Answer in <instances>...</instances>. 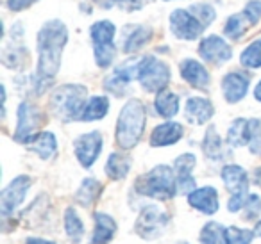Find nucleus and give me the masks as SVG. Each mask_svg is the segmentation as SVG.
<instances>
[{
    "label": "nucleus",
    "mask_w": 261,
    "mask_h": 244,
    "mask_svg": "<svg viewBox=\"0 0 261 244\" xmlns=\"http://www.w3.org/2000/svg\"><path fill=\"white\" fill-rule=\"evenodd\" d=\"M68 40L66 27L59 20H50L41 27L38 34V50H40V63H38V79L36 93L41 95L52 84L56 73L61 65V52Z\"/></svg>",
    "instance_id": "obj_1"
},
{
    "label": "nucleus",
    "mask_w": 261,
    "mask_h": 244,
    "mask_svg": "<svg viewBox=\"0 0 261 244\" xmlns=\"http://www.w3.org/2000/svg\"><path fill=\"white\" fill-rule=\"evenodd\" d=\"M147 112L145 105L138 98H133L123 105L116 123V143L123 150H130L140 143L145 132Z\"/></svg>",
    "instance_id": "obj_2"
},
{
    "label": "nucleus",
    "mask_w": 261,
    "mask_h": 244,
    "mask_svg": "<svg viewBox=\"0 0 261 244\" xmlns=\"http://www.w3.org/2000/svg\"><path fill=\"white\" fill-rule=\"evenodd\" d=\"M135 189L142 196L156 198V200H170L177 194V178L175 171L168 166L161 164L152 168L149 173L142 175L135 184Z\"/></svg>",
    "instance_id": "obj_3"
},
{
    "label": "nucleus",
    "mask_w": 261,
    "mask_h": 244,
    "mask_svg": "<svg viewBox=\"0 0 261 244\" xmlns=\"http://www.w3.org/2000/svg\"><path fill=\"white\" fill-rule=\"evenodd\" d=\"M88 89L81 84H65L59 86L50 97V109L63 121L81 119L83 109L86 105Z\"/></svg>",
    "instance_id": "obj_4"
},
{
    "label": "nucleus",
    "mask_w": 261,
    "mask_h": 244,
    "mask_svg": "<svg viewBox=\"0 0 261 244\" xmlns=\"http://www.w3.org/2000/svg\"><path fill=\"white\" fill-rule=\"evenodd\" d=\"M170 68L154 55H145L138 63L136 79L140 80L142 87L147 93H160L170 82Z\"/></svg>",
    "instance_id": "obj_5"
},
{
    "label": "nucleus",
    "mask_w": 261,
    "mask_h": 244,
    "mask_svg": "<svg viewBox=\"0 0 261 244\" xmlns=\"http://www.w3.org/2000/svg\"><path fill=\"white\" fill-rule=\"evenodd\" d=\"M115 33L116 27L108 20H102L91 25L90 34L93 40V48H95V61L100 68H109L115 59Z\"/></svg>",
    "instance_id": "obj_6"
},
{
    "label": "nucleus",
    "mask_w": 261,
    "mask_h": 244,
    "mask_svg": "<svg viewBox=\"0 0 261 244\" xmlns=\"http://www.w3.org/2000/svg\"><path fill=\"white\" fill-rule=\"evenodd\" d=\"M168 221L170 218L163 208L158 205H145L136 221V233L143 239H156L167 228Z\"/></svg>",
    "instance_id": "obj_7"
},
{
    "label": "nucleus",
    "mask_w": 261,
    "mask_h": 244,
    "mask_svg": "<svg viewBox=\"0 0 261 244\" xmlns=\"http://www.w3.org/2000/svg\"><path fill=\"white\" fill-rule=\"evenodd\" d=\"M41 119H43V114L33 102H22L18 107V127H16L15 132L16 143L29 144L38 136Z\"/></svg>",
    "instance_id": "obj_8"
},
{
    "label": "nucleus",
    "mask_w": 261,
    "mask_h": 244,
    "mask_svg": "<svg viewBox=\"0 0 261 244\" xmlns=\"http://www.w3.org/2000/svg\"><path fill=\"white\" fill-rule=\"evenodd\" d=\"M170 29L179 40L193 41L204 33L206 25L190 9H175L170 15Z\"/></svg>",
    "instance_id": "obj_9"
},
{
    "label": "nucleus",
    "mask_w": 261,
    "mask_h": 244,
    "mask_svg": "<svg viewBox=\"0 0 261 244\" xmlns=\"http://www.w3.org/2000/svg\"><path fill=\"white\" fill-rule=\"evenodd\" d=\"M31 187V178L25 175H20L2 191L0 194V212L4 218L11 216L18 208V205L25 200V194Z\"/></svg>",
    "instance_id": "obj_10"
},
{
    "label": "nucleus",
    "mask_w": 261,
    "mask_h": 244,
    "mask_svg": "<svg viewBox=\"0 0 261 244\" xmlns=\"http://www.w3.org/2000/svg\"><path fill=\"white\" fill-rule=\"evenodd\" d=\"M102 150V136L100 132H90L83 134L73 141V151L75 157L84 168H91L95 161H97L98 154Z\"/></svg>",
    "instance_id": "obj_11"
},
{
    "label": "nucleus",
    "mask_w": 261,
    "mask_h": 244,
    "mask_svg": "<svg viewBox=\"0 0 261 244\" xmlns=\"http://www.w3.org/2000/svg\"><path fill=\"white\" fill-rule=\"evenodd\" d=\"M199 54L204 61L211 63V65H222V63L229 61L232 57V50L225 40L220 36H207L200 41L199 45Z\"/></svg>",
    "instance_id": "obj_12"
},
{
    "label": "nucleus",
    "mask_w": 261,
    "mask_h": 244,
    "mask_svg": "<svg viewBox=\"0 0 261 244\" xmlns=\"http://www.w3.org/2000/svg\"><path fill=\"white\" fill-rule=\"evenodd\" d=\"M138 63L140 61H129L123 63L122 66L115 68V72L104 80V87L109 93L116 95V97H123L125 87L130 84V80L135 79L138 73Z\"/></svg>",
    "instance_id": "obj_13"
},
{
    "label": "nucleus",
    "mask_w": 261,
    "mask_h": 244,
    "mask_svg": "<svg viewBox=\"0 0 261 244\" xmlns=\"http://www.w3.org/2000/svg\"><path fill=\"white\" fill-rule=\"evenodd\" d=\"M195 155L193 154H182L174 161V171L175 178H177V193L186 194L195 191V180L192 176V171L195 168Z\"/></svg>",
    "instance_id": "obj_14"
},
{
    "label": "nucleus",
    "mask_w": 261,
    "mask_h": 244,
    "mask_svg": "<svg viewBox=\"0 0 261 244\" xmlns=\"http://www.w3.org/2000/svg\"><path fill=\"white\" fill-rule=\"evenodd\" d=\"M215 114V107L207 98L202 97H192L186 100L185 116L192 125H204L210 121Z\"/></svg>",
    "instance_id": "obj_15"
},
{
    "label": "nucleus",
    "mask_w": 261,
    "mask_h": 244,
    "mask_svg": "<svg viewBox=\"0 0 261 244\" xmlns=\"http://www.w3.org/2000/svg\"><path fill=\"white\" fill-rule=\"evenodd\" d=\"M222 89H224V97L229 104H236L247 95L249 89V77L243 75L242 72H231L224 77L222 80Z\"/></svg>",
    "instance_id": "obj_16"
},
{
    "label": "nucleus",
    "mask_w": 261,
    "mask_h": 244,
    "mask_svg": "<svg viewBox=\"0 0 261 244\" xmlns=\"http://www.w3.org/2000/svg\"><path fill=\"white\" fill-rule=\"evenodd\" d=\"M188 203L204 214H215L218 210V193L215 187H200L188 194Z\"/></svg>",
    "instance_id": "obj_17"
},
{
    "label": "nucleus",
    "mask_w": 261,
    "mask_h": 244,
    "mask_svg": "<svg viewBox=\"0 0 261 244\" xmlns=\"http://www.w3.org/2000/svg\"><path fill=\"white\" fill-rule=\"evenodd\" d=\"M222 180H224L227 191H231V194L249 193V178H247V171L242 166L227 164L222 169Z\"/></svg>",
    "instance_id": "obj_18"
},
{
    "label": "nucleus",
    "mask_w": 261,
    "mask_h": 244,
    "mask_svg": "<svg viewBox=\"0 0 261 244\" xmlns=\"http://www.w3.org/2000/svg\"><path fill=\"white\" fill-rule=\"evenodd\" d=\"M181 75L190 86L197 87V89H206L210 86V73L195 59H186L181 63Z\"/></svg>",
    "instance_id": "obj_19"
},
{
    "label": "nucleus",
    "mask_w": 261,
    "mask_h": 244,
    "mask_svg": "<svg viewBox=\"0 0 261 244\" xmlns=\"http://www.w3.org/2000/svg\"><path fill=\"white\" fill-rule=\"evenodd\" d=\"M182 125L175 121H167L158 125L152 130L150 136V144L152 146H168V144H175L182 137Z\"/></svg>",
    "instance_id": "obj_20"
},
{
    "label": "nucleus",
    "mask_w": 261,
    "mask_h": 244,
    "mask_svg": "<svg viewBox=\"0 0 261 244\" xmlns=\"http://www.w3.org/2000/svg\"><path fill=\"white\" fill-rule=\"evenodd\" d=\"M115 232H116L115 219L111 216L104 214V212H97L95 214V230H93V237H91V244H108L115 237Z\"/></svg>",
    "instance_id": "obj_21"
},
{
    "label": "nucleus",
    "mask_w": 261,
    "mask_h": 244,
    "mask_svg": "<svg viewBox=\"0 0 261 244\" xmlns=\"http://www.w3.org/2000/svg\"><path fill=\"white\" fill-rule=\"evenodd\" d=\"M29 150H33L38 157H41L43 161L54 157V154L58 151V141L52 132H40L33 141L29 143Z\"/></svg>",
    "instance_id": "obj_22"
},
{
    "label": "nucleus",
    "mask_w": 261,
    "mask_h": 244,
    "mask_svg": "<svg viewBox=\"0 0 261 244\" xmlns=\"http://www.w3.org/2000/svg\"><path fill=\"white\" fill-rule=\"evenodd\" d=\"M150 38H152V29L150 27H133L129 36H125V40H123V52L125 54H135L143 45L149 43Z\"/></svg>",
    "instance_id": "obj_23"
},
{
    "label": "nucleus",
    "mask_w": 261,
    "mask_h": 244,
    "mask_svg": "<svg viewBox=\"0 0 261 244\" xmlns=\"http://www.w3.org/2000/svg\"><path fill=\"white\" fill-rule=\"evenodd\" d=\"M130 171V157L125 154H111L106 162V173L109 178L113 180H122Z\"/></svg>",
    "instance_id": "obj_24"
},
{
    "label": "nucleus",
    "mask_w": 261,
    "mask_h": 244,
    "mask_svg": "<svg viewBox=\"0 0 261 244\" xmlns=\"http://www.w3.org/2000/svg\"><path fill=\"white\" fill-rule=\"evenodd\" d=\"M249 137H250L249 119H243V118L234 119L227 130V144H231L234 148L245 146V144H249Z\"/></svg>",
    "instance_id": "obj_25"
},
{
    "label": "nucleus",
    "mask_w": 261,
    "mask_h": 244,
    "mask_svg": "<svg viewBox=\"0 0 261 244\" xmlns=\"http://www.w3.org/2000/svg\"><path fill=\"white\" fill-rule=\"evenodd\" d=\"M154 107L156 112L163 118H172V116L177 114L179 111V97L172 91H160L154 100Z\"/></svg>",
    "instance_id": "obj_26"
},
{
    "label": "nucleus",
    "mask_w": 261,
    "mask_h": 244,
    "mask_svg": "<svg viewBox=\"0 0 261 244\" xmlns=\"http://www.w3.org/2000/svg\"><path fill=\"white\" fill-rule=\"evenodd\" d=\"M109 109V100L106 97H91L86 102L83 109V114H81L79 121H95V119H100L108 114Z\"/></svg>",
    "instance_id": "obj_27"
},
{
    "label": "nucleus",
    "mask_w": 261,
    "mask_h": 244,
    "mask_svg": "<svg viewBox=\"0 0 261 244\" xmlns=\"http://www.w3.org/2000/svg\"><path fill=\"white\" fill-rule=\"evenodd\" d=\"M100 191H102V186L98 180L86 178V180H83L79 191L75 193V201L79 205H83V207H90V205L100 196Z\"/></svg>",
    "instance_id": "obj_28"
},
{
    "label": "nucleus",
    "mask_w": 261,
    "mask_h": 244,
    "mask_svg": "<svg viewBox=\"0 0 261 244\" xmlns=\"http://www.w3.org/2000/svg\"><path fill=\"white\" fill-rule=\"evenodd\" d=\"M202 150L206 154V157L213 159V161H220L224 157V150H222V139L218 136L217 129L215 127H210L204 136V141H202Z\"/></svg>",
    "instance_id": "obj_29"
},
{
    "label": "nucleus",
    "mask_w": 261,
    "mask_h": 244,
    "mask_svg": "<svg viewBox=\"0 0 261 244\" xmlns=\"http://www.w3.org/2000/svg\"><path fill=\"white\" fill-rule=\"evenodd\" d=\"M65 230L66 235L72 239V242H79L84 235V225L79 216H77L75 208L72 207H68L65 210Z\"/></svg>",
    "instance_id": "obj_30"
},
{
    "label": "nucleus",
    "mask_w": 261,
    "mask_h": 244,
    "mask_svg": "<svg viewBox=\"0 0 261 244\" xmlns=\"http://www.w3.org/2000/svg\"><path fill=\"white\" fill-rule=\"evenodd\" d=\"M200 242L202 244H227L225 242V226L220 223H207L200 230Z\"/></svg>",
    "instance_id": "obj_31"
},
{
    "label": "nucleus",
    "mask_w": 261,
    "mask_h": 244,
    "mask_svg": "<svg viewBox=\"0 0 261 244\" xmlns=\"http://www.w3.org/2000/svg\"><path fill=\"white\" fill-rule=\"evenodd\" d=\"M247 23H250V22L245 16V13H236V15H232L231 18L227 20V23H225V29H224L225 36L231 38V40H240V38L245 34Z\"/></svg>",
    "instance_id": "obj_32"
},
{
    "label": "nucleus",
    "mask_w": 261,
    "mask_h": 244,
    "mask_svg": "<svg viewBox=\"0 0 261 244\" xmlns=\"http://www.w3.org/2000/svg\"><path fill=\"white\" fill-rule=\"evenodd\" d=\"M240 63H242V66L250 68V70L261 68V40L252 41V43L242 52Z\"/></svg>",
    "instance_id": "obj_33"
},
{
    "label": "nucleus",
    "mask_w": 261,
    "mask_h": 244,
    "mask_svg": "<svg viewBox=\"0 0 261 244\" xmlns=\"http://www.w3.org/2000/svg\"><path fill=\"white\" fill-rule=\"evenodd\" d=\"M254 237V232L243 228H236V226H229L225 228V242L227 244H250Z\"/></svg>",
    "instance_id": "obj_34"
},
{
    "label": "nucleus",
    "mask_w": 261,
    "mask_h": 244,
    "mask_svg": "<svg viewBox=\"0 0 261 244\" xmlns=\"http://www.w3.org/2000/svg\"><path fill=\"white\" fill-rule=\"evenodd\" d=\"M250 125V137H249V150L254 155L261 157V119H249Z\"/></svg>",
    "instance_id": "obj_35"
},
{
    "label": "nucleus",
    "mask_w": 261,
    "mask_h": 244,
    "mask_svg": "<svg viewBox=\"0 0 261 244\" xmlns=\"http://www.w3.org/2000/svg\"><path fill=\"white\" fill-rule=\"evenodd\" d=\"M242 210H243V218L245 219H249V221L256 219L261 212V198L257 196V194H249L245 203H243Z\"/></svg>",
    "instance_id": "obj_36"
},
{
    "label": "nucleus",
    "mask_w": 261,
    "mask_h": 244,
    "mask_svg": "<svg viewBox=\"0 0 261 244\" xmlns=\"http://www.w3.org/2000/svg\"><path fill=\"white\" fill-rule=\"evenodd\" d=\"M190 11H192L193 15H195L206 27L210 25L215 18H217V13H215V9L211 8L210 4H195V6H192V8H190Z\"/></svg>",
    "instance_id": "obj_37"
},
{
    "label": "nucleus",
    "mask_w": 261,
    "mask_h": 244,
    "mask_svg": "<svg viewBox=\"0 0 261 244\" xmlns=\"http://www.w3.org/2000/svg\"><path fill=\"white\" fill-rule=\"evenodd\" d=\"M149 0H109V4L123 9V11H140Z\"/></svg>",
    "instance_id": "obj_38"
},
{
    "label": "nucleus",
    "mask_w": 261,
    "mask_h": 244,
    "mask_svg": "<svg viewBox=\"0 0 261 244\" xmlns=\"http://www.w3.org/2000/svg\"><path fill=\"white\" fill-rule=\"evenodd\" d=\"M243 13H245V16L249 18L250 25L257 23L261 18V2L259 0H250L249 4L245 6V9H243Z\"/></svg>",
    "instance_id": "obj_39"
},
{
    "label": "nucleus",
    "mask_w": 261,
    "mask_h": 244,
    "mask_svg": "<svg viewBox=\"0 0 261 244\" xmlns=\"http://www.w3.org/2000/svg\"><path fill=\"white\" fill-rule=\"evenodd\" d=\"M34 2H36V0H8V8L15 13H20V11H23V9L31 8Z\"/></svg>",
    "instance_id": "obj_40"
},
{
    "label": "nucleus",
    "mask_w": 261,
    "mask_h": 244,
    "mask_svg": "<svg viewBox=\"0 0 261 244\" xmlns=\"http://www.w3.org/2000/svg\"><path fill=\"white\" fill-rule=\"evenodd\" d=\"M25 244H56L52 240H45V239H36V237H31V239L25 240Z\"/></svg>",
    "instance_id": "obj_41"
},
{
    "label": "nucleus",
    "mask_w": 261,
    "mask_h": 244,
    "mask_svg": "<svg viewBox=\"0 0 261 244\" xmlns=\"http://www.w3.org/2000/svg\"><path fill=\"white\" fill-rule=\"evenodd\" d=\"M254 98H256L257 102H261V80L257 82L256 89H254Z\"/></svg>",
    "instance_id": "obj_42"
},
{
    "label": "nucleus",
    "mask_w": 261,
    "mask_h": 244,
    "mask_svg": "<svg viewBox=\"0 0 261 244\" xmlns=\"http://www.w3.org/2000/svg\"><path fill=\"white\" fill-rule=\"evenodd\" d=\"M254 235L261 237V221H257L256 226H254Z\"/></svg>",
    "instance_id": "obj_43"
},
{
    "label": "nucleus",
    "mask_w": 261,
    "mask_h": 244,
    "mask_svg": "<svg viewBox=\"0 0 261 244\" xmlns=\"http://www.w3.org/2000/svg\"><path fill=\"white\" fill-rule=\"evenodd\" d=\"M256 178H257V182L261 184V169H259V171H256Z\"/></svg>",
    "instance_id": "obj_44"
},
{
    "label": "nucleus",
    "mask_w": 261,
    "mask_h": 244,
    "mask_svg": "<svg viewBox=\"0 0 261 244\" xmlns=\"http://www.w3.org/2000/svg\"><path fill=\"white\" fill-rule=\"evenodd\" d=\"M181 244H186V242H181Z\"/></svg>",
    "instance_id": "obj_45"
}]
</instances>
